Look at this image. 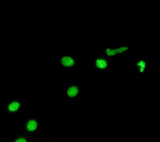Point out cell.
Here are the masks:
<instances>
[{
    "mask_svg": "<svg viewBox=\"0 0 160 142\" xmlns=\"http://www.w3.org/2000/svg\"><path fill=\"white\" fill-rule=\"evenodd\" d=\"M61 63L64 67H71L74 65V61L70 57L68 56H65L63 57L62 59Z\"/></svg>",
    "mask_w": 160,
    "mask_h": 142,
    "instance_id": "cell-4",
    "label": "cell"
},
{
    "mask_svg": "<svg viewBox=\"0 0 160 142\" xmlns=\"http://www.w3.org/2000/svg\"><path fill=\"white\" fill-rule=\"evenodd\" d=\"M12 142H30V139L27 134H19L12 140Z\"/></svg>",
    "mask_w": 160,
    "mask_h": 142,
    "instance_id": "cell-3",
    "label": "cell"
},
{
    "mask_svg": "<svg viewBox=\"0 0 160 142\" xmlns=\"http://www.w3.org/2000/svg\"><path fill=\"white\" fill-rule=\"evenodd\" d=\"M78 92V88L73 85L68 87L67 90V94L70 98H74L77 96Z\"/></svg>",
    "mask_w": 160,
    "mask_h": 142,
    "instance_id": "cell-5",
    "label": "cell"
},
{
    "mask_svg": "<svg viewBox=\"0 0 160 142\" xmlns=\"http://www.w3.org/2000/svg\"><path fill=\"white\" fill-rule=\"evenodd\" d=\"M21 106L19 100L13 99L7 104L6 108L9 114L15 115L19 111Z\"/></svg>",
    "mask_w": 160,
    "mask_h": 142,
    "instance_id": "cell-2",
    "label": "cell"
},
{
    "mask_svg": "<svg viewBox=\"0 0 160 142\" xmlns=\"http://www.w3.org/2000/svg\"><path fill=\"white\" fill-rule=\"evenodd\" d=\"M39 126L38 121L34 119L26 120L23 126L25 134L29 135L37 130Z\"/></svg>",
    "mask_w": 160,
    "mask_h": 142,
    "instance_id": "cell-1",
    "label": "cell"
}]
</instances>
